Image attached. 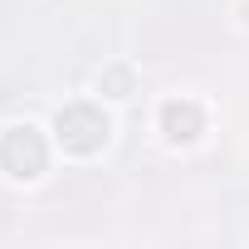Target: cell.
Returning a JSON list of instances; mask_svg holds the SVG:
<instances>
[{
	"label": "cell",
	"mask_w": 249,
	"mask_h": 249,
	"mask_svg": "<svg viewBox=\"0 0 249 249\" xmlns=\"http://www.w3.org/2000/svg\"><path fill=\"white\" fill-rule=\"evenodd\" d=\"M107 132H112V122H107V112L93 107V103H69V107H59V117H54V137H59V147L73 152V157L103 152Z\"/></svg>",
	"instance_id": "cell-1"
},
{
	"label": "cell",
	"mask_w": 249,
	"mask_h": 249,
	"mask_svg": "<svg viewBox=\"0 0 249 249\" xmlns=\"http://www.w3.org/2000/svg\"><path fill=\"white\" fill-rule=\"evenodd\" d=\"M0 166H5L15 181H35V176L49 166V142H44V132L30 127V122L10 127L5 137H0Z\"/></svg>",
	"instance_id": "cell-2"
},
{
	"label": "cell",
	"mask_w": 249,
	"mask_h": 249,
	"mask_svg": "<svg viewBox=\"0 0 249 249\" xmlns=\"http://www.w3.org/2000/svg\"><path fill=\"white\" fill-rule=\"evenodd\" d=\"M161 132H166V142H196L200 132H205V112H200V103H191V98H166L161 103Z\"/></svg>",
	"instance_id": "cell-3"
},
{
	"label": "cell",
	"mask_w": 249,
	"mask_h": 249,
	"mask_svg": "<svg viewBox=\"0 0 249 249\" xmlns=\"http://www.w3.org/2000/svg\"><path fill=\"white\" fill-rule=\"evenodd\" d=\"M98 88H103L107 98H127V93H132V69H127V64H112V69H103Z\"/></svg>",
	"instance_id": "cell-4"
}]
</instances>
